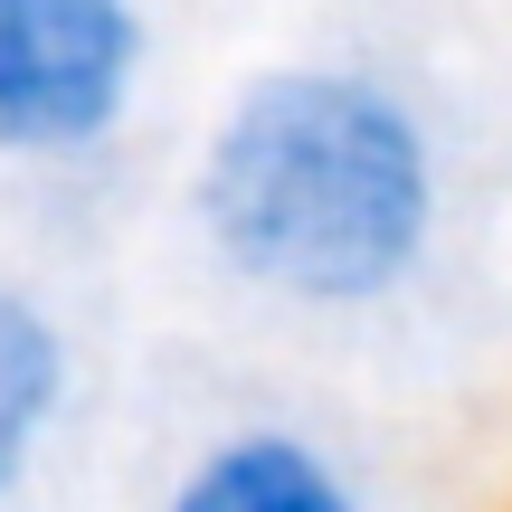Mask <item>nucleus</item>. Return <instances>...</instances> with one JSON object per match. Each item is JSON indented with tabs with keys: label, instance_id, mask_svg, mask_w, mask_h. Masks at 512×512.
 <instances>
[{
	"label": "nucleus",
	"instance_id": "obj_1",
	"mask_svg": "<svg viewBox=\"0 0 512 512\" xmlns=\"http://www.w3.org/2000/svg\"><path fill=\"white\" fill-rule=\"evenodd\" d=\"M181 200L228 285L351 323L427 275L446 228V143L389 67L294 48L219 95Z\"/></svg>",
	"mask_w": 512,
	"mask_h": 512
},
{
	"label": "nucleus",
	"instance_id": "obj_2",
	"mask_svg": "<svg viewBox=\"0 0 512 512\" xmlns=\"http://www.w3.org/2000/svg\"><path fill=\"white\" fill-rule=\"evenodd\" d=\"M152 95V0H0V171H86Z\"/></svg>",
	"mask_w": 512,
	"mask_h": 512
},
{
	"label": "nucleus",
	"instance_id": "obj_3",
	"mask_svg": "<svg viewBox=\"0 0 512 512\" xmlns=\"http://www.w3.org/2000/svg\"><path fill=\"white\" fill-rule=\"evenodd\" d=\"M152 512H370V484L342 446L294 418H238L171 465Z\"/></svg>",
	"mask_w": 512,
	"mask_h": 512
},
{
	"label": "nucleus",
	"instance_id": "obj_4",
	"mask_svg": "<svg viewBox=\"0 0 512 512\" xmlns=\"http://www.w3.org/2000/svg\"><path fill=\"white\" fill-rule=\"evenodd\" d=\"M76 408V342L19 275H0V503H19L67 437Z\"/></svg>",
	"mask_w": 512,
	"mask_h": 512
}]
</instances>
